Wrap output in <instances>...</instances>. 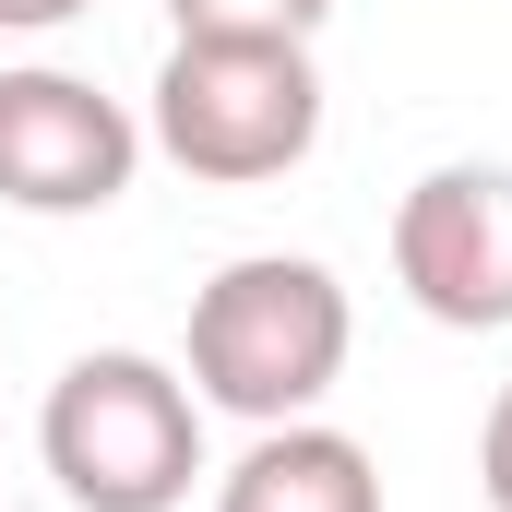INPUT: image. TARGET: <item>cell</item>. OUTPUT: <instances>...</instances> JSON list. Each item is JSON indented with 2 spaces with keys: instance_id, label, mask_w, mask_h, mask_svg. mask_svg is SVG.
Segmentation results:
<instances>
[{
  "instance_id": "52a82bcc",
  "label": "cell",
  "mask_w": 512,
  "mask_h": 512,
  "mask_svg": "<svg viewBox=\"0 0 512 512\" xmlns=\"http://www.w3.org/2000/svg\"><path fill=\"white\" fill-rule=\"evenodd\" d=\"M179 36H322L334 0H167Z\"/></svg>"
},
{
  "instance_id": "6da1fadb",
  "label": "cell",
  "mask_w": 512,
  "mask_h": 512,
  "mask_svg": "<svg viewBox=\"0 0 512 512\" xmlns=\"http://www.w3.org/2000/svg\"><path fill=\"white\" fill-rule=\"evenodd\" d=\"M346 346H358V310L334 286V262L310 251H239L203 274L191 298V393L215 417H251V429H286L310 417L322 393L346 382Z\"/></svg>"
},
{
  "instance_id": "ba28073f",
  "label": "cell",
  "mask_w": 512,
  "mask_h": 512,
  "mask_svg": "<svg viewBox=\"0 0 512 512\" xmlns=\"http://www.w3.org/2000/svg\"><path fill=\"white\" fill-rule=\"evenodd\" d=\"M477 489H489V512H512V382L489 405V429H477Z\"/></svg>"
},
{
  "instance_id": "5b68a950",
  "label": "cell",
  "mask_w": 512,
  "mask_h": 512,
  "mask_svg": "<svg viewBox=\"0 0 512 512\" xmlns=\"http://www.w3.org/2000/svg\"><path fill=\"white\" fill-rule=\"evenodd\" d=\"M393 286L441 334H512V167L453 155L393 203Z\"/></svg>"
},
{
  "instance_id": "7a4b0ae2",
  "label": "cell",
  "mask_w": 512,
  "mask_h": 512,
  "mask_svg": "<svg viewBox=\"0 0 512 512\" xmlns=\"http://www.w3.org/2000/svg\"><path fill=\"white\" fill-rule=\"evenodd\" d=\"M143 143L215 191L310 167V143H322L310 36H167L155 96H143Z\"/></svg>"
},
{
  "instance_id": "3957f363",
  "label": "cell",
  "mask_w": 512,
  "mask_h": 512,
  "mask_svg": "<svg viewBox=\"0 0 512 512\" xmlns=\"http://www.w3.org/2000/svg\"><path fill=\"white\" fill-rule=\"evenodd\" d=\"M36 453L72 512H179L203 477V393L143 346H96L48 382Z\"/></svg>"
},
{
  "instance_id": "8992f818",
  "label": "cell",
  "mask_w": 512,
  "mask_h": 512,
  "mask_svg": "<svg viewBox=\"0 0 512 512\" xmlns=\"http://www.w3.org/2000/svg\"><path fill=\"white\" fill-rule=\"evenodd\" d=\"M215 512H382V465L370 441L286 417V429H251V453L215 477Z\"/></svg>"
},
{
  "instance_id": "277c9868",
  "label": "cell",
  "mask_w": 512,
  "mask_h": 512,
  "mask_svg": "<svg viewBox=\"0 0 512 512\" xmlns=\"http://www.w3.org/2000/svg\"><path fill=\"white\" fill-rule=\"evenodd\" d=\"M143 167V120L60 60L0 72V203L12 215H108Z\"/></svg>"
},
{
  "instance_id": "9c48e42d",
  "label": "cell",
  "mask_w": 512,
  "mask_h": 512,
  "mask_svg": "<svg viewBox=\"0 0 512 512\" xmlns=\"http://www.w3.org/2000/svg\"><path fill=\"white\" fill-rule=\"evenodd\" d=\"M96 0H0V36H60V24H84Z\"/></svg>"
}]
</instances>
